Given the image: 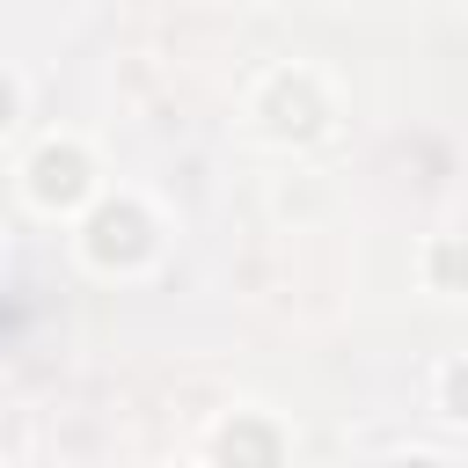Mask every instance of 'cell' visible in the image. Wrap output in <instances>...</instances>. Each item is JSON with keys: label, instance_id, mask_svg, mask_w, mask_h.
I'll list each match as a JSON object with an SVG mask.
<instances>
[{"label": "cell", "instance_id": "1", "mask_svg": "<svg viewBox=\"0 0 468 468\" xmlns=\"http://www.w3.org/2000/svg\"><path fill=\"white\" fill-rule=\"evenodd\" d=\"M44 197H73L80 190V161L73 154H44V183H37Z\"/></svg>", "mask_w": 468, "mask_h": 468}, {"label": "cell", "instance_id": "2", "mask_svg": "<svg viewBox=\"0 0 468 468\" xmlns=\"http://www.w3.org/2000/svg\"><path fill=\"white\" fill-rule=\"evenodd\" d=\"M446 402H453V417H468V366H453V380H446Z\"/></svg>", "mask_w": 468, "mask_h": 468}]
</instances>
